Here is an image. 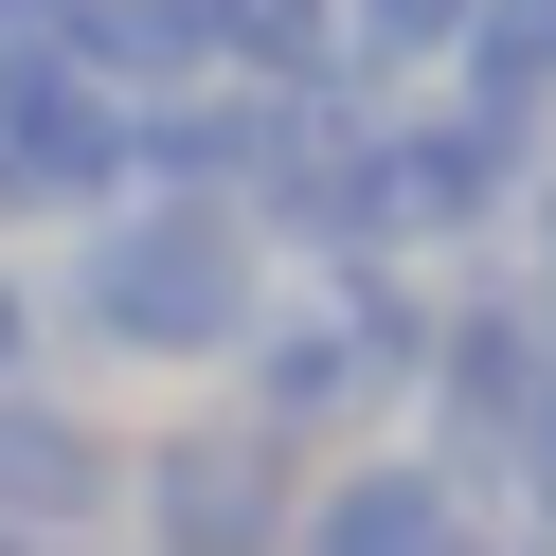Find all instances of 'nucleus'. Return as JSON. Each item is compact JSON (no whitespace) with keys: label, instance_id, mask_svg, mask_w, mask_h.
I'll list each match as a JSON object with an SVG mask.
<instances>
[{"label":"nucleus","instance_id":"20e7f679","mask_svg":"<svg viewBox=\"0 0 556 556\" xmlns=\"http://www.w3.org/2000/svg\"><path fill=\"white\" fill-rule=\"evenodd\" d=\"M413 431H431L467 484H503L520 448L556 431V305L520 288L503 252L431 288V377H413Z\"/></svg>","mask_w":556,"mask_h":556},{"label":"nucleus","instance_id":"7ed1b4c3","mask_svg":"<svg viewBox=\"0 0 556 556\" xmlns=\"http://www.w3.org/2000/svg\"><path fill=\"white\" fill-rule=\"evenodd\" d=\"M288 520H305V448L269 413L198 395L162 431H126V539L109 556H288Z\"/></svg>","mask_w":556,"mask_h":556},{"label":"nucleus","instance_id":"39448f33","mask_svg":"<svg viewBox=\"0 0 556 556\" xmlns=\"http://www.w3.org/2000/svg\"><path fill=\"white\" fill-rule=\"evenodd\" d=\"M109 198H144V90L0 73V233H90Z\"/></svg>","mask_w":556,"mask_h":556},{"label":"nucleus","instance_id":"6e6552de","mask_svg":"<svg viewBox=\"0 0 556 556\" xmlns=\"http://www.w3.org/2000/svg\"><path fill=\"white\" fill-rule=\"evenodd\" d=\"M448 109H484V126H539L556 144V0H467V37H448Z\"/></svg>","mask_w":556,"mask_h":556},{"label":"nucleus","instance_id":"f03ea898","mask_svg":"<svg viewBox=\"0 0 556 556\" xmlns=\"http://www.w3.org/2000/svg\"><path fill=\"white\" fill-rule=\"evenodd\" d=\"M431 288L448 269H288L269 288V324L233 341V413H269V431L324 467V448H377L413 431V377H431Z\"/></svg>","mask_w":556,"mask_h":556},{"label":"nucleus","instance_id":"423d86ee","mask_svg":"<svg viewBox=\"0 0 556 556\" xmlns=\"http://www.w3.org/2000/svg\"><path fill=\"white\" fill-rule=\"evenodd\" d=\"M288 556H503V484H467L431 431L324 448V467H305V520H288Z\"/></svg>","mask_w":556,"mask_h":556},{"label":"nucleus","instance_id":"0eeeda50","mask_svg":"<svg viewBox=\"0 0 556 556\" xmlns=\"http://www.w3.org/2000/svg\"><path fill=\"white\" fill-rule=\"evenodd\" d=\"M0 539H37V556L126 539V413L109 395H54V377L0 395Z\"/></svg>","mask_w":556,"mask_h":556},{"label":"nucleus","instance_id":"1a4fd4ad","mask_svg":"<svg viewBox=\"0 0 556 556\" xmlns=\"http://www.w3.org/2000/svg\"><path fill=\"white\" fill-rule=\"evenodd\" d=\"M180 18H198V54H216V73H252V90L341 73V0H180Z\"/></svg>","mask_w":556,"mask_h":556},{"label":"nucleus","instance_id":"f8f14e48","mask_svg":"<svg viewBox=\"0 0 556 556\" xmlns=\"http://www.w3.org/2000/svg\"><path fill=\"white\" fill-rule=\"evenodd\" d=\"M18 377H54V305H37V269L0 252V395H18Z\"/></svg>","mask_w":556,"mask_h":556},{"label":"nucleus","instance_id":"4468645a","mask_svg":"<svg viewBox=\"0 0 556 556\" xmlns=\"http://www.w3.org/2000/svg\"><path fill=\"white\" fill-rule=\"evenodd\" d=\"M503 269H520V288H539V305H556V162H539V198H520V233H503Z\"/></svg>","mask_w":556,"mask_h":556},{"label":"nucleus","instance_id":"9d476101","mask_svg":"<svg viewBox=\"0 0 556 556\" xmlns=\"http://www.w3.org/2000/svg\"><path fill=\"white\" fill-rule=\"evenodd\" d=\"M448 37H467V0H341V73H377V90H431Z\"/></svg>","mask_w":556,"mask_h":556},{"label":"nucleus","instance_id":"ddd939ff","mask_svg":"<svg viewBox=\"0 0 556 556\" xmlns=\"http://www.w3.org/2000/svg\"><path fill=\"white\" fill-rule=\"evenodd\" d=\"M503 556H556V431L503 467Z\"/></svg>","mask_w":556,"mask_h":556},{"label":"nucleus","instance_id":"2eb2a0df","mask_svg":"<svg viewBox=\"0 0 556 556\" xmlns=\"http://www.w3.org/2000/svg\"><path fill=\"white\" fill-rule=\"evenodd\" d=\"M0 556H37V539H0Z\"/></svg>","mask_w":556,"mask_h":556},{"label":"nucleus","instance_id":"f257e3e1","mask_svg":"<svg viewBox=\"0 0 556 556\" xmlns=\"http://www.w3.org/2000/svg\"><path fill=\"white\" fill-rule=\"evenodd\" d=\"M269 233L233 198H109L73 233V269H37L54 359L73 377H233V341L269 324Z\"/></svg>","mask_w":556,"mask_h":556},{"label":"nucleus","instance_id":"9b49d317","mask_svg":"<svg viewBox=\"0 0 556 556\" xmlns=\"http://www.w3.org/2000/svg\"><path fill=\"white\" fill-rule=\"evenodd\" d=\"M0 73H90V0H0Z\"/></svg>","mask_w":556,"mask_h":556}]
</instances>
